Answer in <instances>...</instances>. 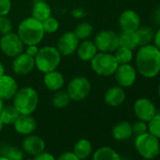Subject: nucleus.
<instances>
[{
  "instance_id": "nucleus-1",
  "label": "nucleus",
  "mask_w": 160,
  "mask_h": 160,
  "mask_svg": "<svg viewBox=\"0 0 160 160\" xmlns=\"http://www.w3.org/2000/svg\"><path fill=\"white\" fill-rule=\"evenodd\" d=\"M138 72L146 78H152L160 72V50L152 44L140 46L136 56Z\"/></svg>"
},
{
  "instance_id": "nucleus-2",
  "label": "nucleus",
  "mask_w": 160,
  "mask_h": 160,
  "mask_svg": "<svg viewBox=\"0 0 160 160\" xmlns=\"http://www.w3.org/2000/svg\"><path fill=\"white\" fill-rule=\"evenodd\" d=\"M17 35L25 45H39L44 38L45 32L41 21L32 16L22 20L17 28Z\"/></svg>"
},
{
  "instance_id": "nucleus-3",
  "label": "nucleus",
  "mask_w": 160,
  "mask_h": 160,
  "mask_svg": "<svg viewBox=\"0 0 160 160\" xmlns=\"http://www.w3.org/2000/svg\"><path fill=\"white\" fill-rule=\"evenodd\" d=\"M12 105L22 115H30L38 108L39 94L37 91L31 87L18 89L12 98Z\"/></svg>"
},
{
  "instance_id": "nucleus-4",
  "label": "nucleus",
  "mask_w": 160,
  "mask_h": 160,
  "mask_svg": "<svg viewBox=\"0 0 160 160\" xmlns=\"http://www.w3.org/2000/svg\"><path fill=\"white\" fill-rule=\"evenodd\" d=\"M35 67L42 73L49 72L58 69L61 62V55L57 47L52 45L43 46L39 49L34 58Z\"/></svg>"
},
{
  "instance_id": "nucleus-5",
  "label": "nucleus",
  "mask_w": 160,
  "mask_h": 160,
  "mask_svg": "<svg viewBox=\"0 0 160 160\" xmlns=\"http://www.w3.org/2000/svg\"><path fill=\"white\" fill-rule=\"evenodd\" d=\"M135 147L140 156L148 160L155 158L160 153L159 138L149 132L137 136L135 139Z\"/></svg>"
},
{
  "instance_id": "nucleus-6",
  "label": "nucleus",
  "mask_w": 160,
  "mask_h": 160,
  "mask_svg": "<svg viewBox=\"0 0 160 160\" xmlns=\"http://www.w3.org/2000/svg\"><path fill=\"white\" fill-rule=\"evenodd\" d=\"M118 65L119 64L112 53L98 52L91 60V67L92 71L101 76L113 75Z\"/></svg>"
},
{
  "instance_id": "nucleus-7",
  "label": "nucleus",
  "mask_w": 160,
  "mask_h": 160,
  "mask_svg": "<svg viewBox=\"0 0 160 160\" xmlns=\"http://www.w3.org/2000/svg\"><path fill=\"white\" fill-rule=\"evenodd\" d=\"M92 91V84L90 80L82 75L75 76L69 82L67 86V93L71 101L80 102L85 100Z\"/></svg>"
},
{
  "instance_id": "nucleus-8",
  "label": "nucleus",
  "mask_w": 160,
  "mask_h": 160,
  "mask_svg": "<svg viewBox=\"0 0 160 160\" xmlns=\"http://www.w3.org/2000/svg\"><path fill=\"white\" fill-rule=\"evenodd\" d=\"M25 44L17 35V33L10 32L2 35L0 39V49L2 53L9 58H15L24 52Z\"/></svg>"
},
{
  "instance_id": "nucleus-9",
  "label": "nucleus",
  "mask_w": 160,
  "mask_h": 160,
  "mask_svg": "<svg viewBox=\"0 0 160 160\" xmlns=\"http://www.w3.org/2000/svg\"><path fill=\"white\" fill-rule=\"evenodd\" d=\"M93 42L99 52L114 53L120 46L119 35L110 29H105L98 32Z\"/></svg>"
},
{
  "instance_id": "nucleus-10",
  "label": "nucleus",
  "mask_w": 160,
  "mask_h": 160,
  "mask_svg": "<svg viewBox=\"0 0 160 160\" xmlns=\"http://www.w3.org/2000/svg\"><path fill=\"white\" fill-rule=\"evenodd\" d=\"M114 76L119 86L122 88H129L136 82L137 71L132 65H130V63L120 64L114 72Z\"/></svg>"
},
{
  "instance_id": "nucleus-11",
  "label": "nucleus",
  "mask_w": 160,
  "mask_h": 160,
  "mask_svg": "<svg viewBox=\"0 0 160 160\" xmlns=\"http://www.w3.org/2000/svg\"><path fill=\"white\" fill-rule=\"evenodd\" d=\"M78 45L79 39L76 37L74 32L66 31L58 38L56 47L61 56L68 57L76 53Z\"/></svg>"
},
{
  "instance_id": "nucleus-12",
  "label": "nucleus",
  "mask_w": 160,
  "mask_h": 160,
  "mask_svg": "<svg viewBox=\"0 0 160 160\" xmlns=\"http://www.w3.org/2000/svg\"><path fill=\"white\" fill-rule=\"evenodd\" d=\"M35 68V59L33 57L23 52L13 58L12 69L17 75H26L30 73Z\"/></svg>"
},
{
  "instance_id": "nucleus-13",
  "label": "nucleus",
  "mask_w": 160,
  "mask_h": 160,
  "mask_svg": "<svg viewBox=\"0 0 160 160\" xmlns=\"http://www.w3.org/2000/svg\"><path fill=\"white\" fill-rule=\"evenodd\" d=\"M134 112L138 120L148 122L156 114V108L150 99L139 98L134 104Z\"/></svg>"
},
{
  "instance_id": "nucleus-14",
  "label": "nucleus",
  "mask_w": 160,
  "mask_h": 160,
  "mask_svg": "<svg viewBox=\"0 0 160 160\" xmlns=\"http://www.w3.org/2000/svg\"><path fill=\"white\" fill-rule=\"evenodd\" d=\"M22 150L27 154L35 156L45 150V141L37 135H28L22 142Z\"/></svg>"
},
{
  "instance_id": "nucleus-15",
  "label": "nucleus",
  "mask_w": 160,
  "mask_h": 160,
  "mask_svg": "<svg viewBox=\"0 0 160 160\" xmlns=\"http://www.w3.org/2000/svg\"><path fill=\"white\" fill-rule=\"evenodd\" d=\"M140 16L132 10H126L119 17V27L122 31H136L140 27Z\"/></svg>"
},
{
  "instance_id": "nucleus-16",
  "label": "nucleus",
  "mask_w": 160,
  "mask_h": 160,
  "mask_svg": "<svg viewBox=\"0 0 160 160\" xmlns=\"http://www.w3.org/2000/svg\"><path fill=\"white\" fill-rule=\"evenodd\" d=\"M18 91V84L14 77L9 74L0 76V98L2 100H11Z\"/></svg>"
},
{
  "instance_id": "nucleus-17",
  "label": "nucleus",
  "mask_w": 160,
  "mask_h": 160,
  "mask_svg": "<svg viewBox=\"0 0 160 160\" xmlns=\"http://www.w3.org/2000/svg\"><path fill=\"white\" fill-rule=\"evenodd\" d=\"M14 130L23 136H28L32 134L37 128V122L36 120L30 115H22L17 118V120L12 124Z\"/></svg>"
},
{
  "instance_id": "nucleus-18",
  "label": "nucleus",
  "mask_w": 160,
  "mask_h": 160,
  "mask_svg": "<svg viewBox=\"0 0 160 160\" xmlns=\"http://www.w3.org/2000/svg\"><path fill=\"white\" fill-rule=\"evenodd\" d=\"M105 102L107 105L112 108H116L121 106L126 99V93L122 87L121 86H114L109 88L104 96Z\"/></svg>"
},
{
  "instance_id": "nucleus-19",
  "label": "nucleus",
  "mask_w": 160,
  "mask_h": 160,
  "mask_svg": "<svg viewBox=\"0 0 160 160\" xmlns=\"http://www.w3.org/2000/svg\"><path fill=\"white\" fill-rule=\"evenodd\" d=\"M43 84L51 92H57L63 88L65 84V79L63 74L55 70L44 73L43 75Z\"/></svg>"
},
{
  "instance_id": "nucleus-20",
  "label": "nucleus",
  "mask_w": 160,
  "mask_h": 160,
  "mask_svg": "<svg viewBox=\"0 0 160 160\" xmlns=\"http://www.w3.org/2000/svg\"><path fill=\"white\" fill-rule=\"evenodd\" d=\"M97 53H98V49L94 42L89 39L82 41V42H79V45L76 50V54L78 58L82 61H91Z\"/></svg>"
},
{
  "instance_id": "nucleus-21",
  "label": "nucleus",
  "mask_w": 160,
  "mask_h": 160,
  "mask_svg": "<svg viewBox=\"0 0 160 160\" xmlns=\"http://www.w3.org/2000/svg\"><path fill=\"white\" fill-rule=\"evenodd\" d=\"M52 14L51 7L44 0H36L33 3L31 15L33 18L42 22L48 17H50Z\"/></svg>"
},
{
  "instance_id": "nucleus-22",
  "label": "nucleus",
  "mask_w": 160,
  "mask_h": 160,
  "mask_svg": "<svg viewBox=\"0 0 160 160\" xmlns=\"http://www.w3.org/2000/svg\"><path fill=\"white\" fill-rule=\"evenodd\" d=\"M133 135L132 124L128 122L122 121L116 123L112 128V137L118 141H123L130 138Z\"/></svg>"
},
{
  "instance_id": "nucleus-23",
  "label": "nucleus",
  "mask_w": 160,
  "mask_h": 160,
  "mask_svg": "<svg viewBox=\"0 0 160 160\" xmlns=\"http://www.w3.org/2000/svg\"><path fill=\"white\" fill-rule=\"evenodd\" d=\"M72 152L80 160L87 159L92 152V144L87 138H80L74 143Z\"/></svg>"
},
{
  "instance_id": "nucleus-24",
  "label": "nucleus",
  "mask_w": 160,
  "mask_h": 160,
  "mask_svg": "<svg viewBox=\"0 0 160 160\" xmlns=\"http://www.w3.org/2000/svg\"><path fill=\"white\" fill-rule=\"evenodd\" d=\"M92 160H122V158L114 149L104 146L93 152Z\"/></svg>"
},
{
  "instance_id": "nucleus-25",
  "label": "nucleus",
  "mask_w": 160,
  "mask_h": 160,
  "mask_svg": "<svg viewBox=\"0 0 160 160\" xmlns=\"http://www.w3.org/2000/svg\"><path fill=\"white\" fill-rule=\"evenodd\" d=\"M119 44L131 50L136 49L138 46L136 31H122L119 35Z\"/></svg>"
},
{
  "instance_id": "nucleus-26",
  "label": "nucleus",
  "mask_w": 160,
  "mask_h": 160,
  "mask_svg": "<svg viewBox=\"0 0 160 160\" xmlns=\"http://www.w3.org/2000/svg\"><path fill=\"white\" fill-rule=\"evenodd\" d=\"M138 46H144L150 44L153 41L154 32L150 27H139L136 30Z\"/></svg>"
},
{
  "instance_id": "nucleus-27",
  "label": "nucleus",
  "mask_w": 160,
  "mask_h": 160,
  "mask_svg": "<svg viewBox=\"0 0 160 160\" xmlns=\"http://www.w3.org/2000/svg\"><path fill=\"white\" fill-rule=\"evenodd\" d=\"M20 116V113L17 111V109L12 106H4L2 110L0 111V119L5 124H13L14 122L17 120V118Z\"/></svg>"
},
{
  "instance_id": "nucleus-28",
  "label": "nucleus",
  "mask_w": 160,
  "mask_h": 160,
  "mask_svg": "<svg viewBox=\"0 0 160 160\" xmlns=\"http://www.w3.org/2000/svg\"><path fill=\"white\" fill-rule=\"evenodd\" d=\"M70 102H71V99H70L69 94L67 93V92L62 91V90L55 92L51 98V103L53 107L56 108H59V109L65 108L69 105Z\"/></svg>"
},
{
  "instance_id": "nucleus-29",
  "label": "nucleus",
  "mask_w": 160,
  "mask_h": 160,
  "mask_svg": "<svg viewBox=\"0 0 160 160\" xmlns=\"http://www.w3.org/2000/svg\"><path fill=\"white\" fill-rule=\"evenodd\" d=\"M73 32L79 41L88 40L93 33V27L88 22H81L76 26Z\"/></svg>"
},
{
  "instance_id": "nucleus-30",
  "label": "nucleus",
  "mask_w": 160,
  "mask_h": 160,
  "mask_svg": "<svg viewBox=\"0 0 160 160\" xmlns=\"http://www.w3.org/2000/svg\"><path fill=\"white\" fill-rule=\"evenodd\" d=\"M1 155L10 160H23L24 151L12 145H6L1 148Z\"/></svg>"
},
{
  "instance_id": "nucleus-31",
  "label": "nucleus",
  "mask_w": 160,
  "mask_h": 160,
  "mask_svg": "<svg viewBox=\"0 0 160 160\" xmlns=\"http://www.w3.org/2000/svg\"><path fill=\"white\" fill-rule=\"evenodd\" d=\"M114 57L118 62V64H128L133 59V50L119 46L114 51Z\"/></svg>"
},
{
  "instance_id": "nucleus-32",
  "label": "nucleus",
  "mask_w": 160,
  "mask_h": 160,
  "mask_svg": "<svg viewBox=\"0 0 160 160\" xmlns=\"http://www.w3.org/2000/svg\"><path fill=\"white\" fill-rule=\"evenodd\" d=\"M148 132L160 139V113H156L148 122Z\"/></svg>"
},
{
  "instance_id": "nucleus-33",
  "label": "nucleus",
  "mask_w": 160,
  "mask_h": 160,
  "mask_svg": "<svg viewBox=\"0 0 160 160\" xmlns=\"http://www.w3.org/2000/svg\"><path fill=\"white\" fill-rule=\"evenodd\" d=\"M42 28H43L44 32L47 34H53V33L57 32L59 28L58 21L55 17H52V16L48 17L44 21H42Z\"/></svg>"
},
{
  "instance_id": "nucleus-34",
  "label": "nucleus",
  "mask_w": 160,
  "mask_h": 160,
  "mask_svg": "<svg viewBox=\"0 0 160 160\" xmlns=\"http://www.w3.org/2000/svg\"><path fill=\"white\" fill-rule=\"evenodd\" d=\"M12 31V23L7 16H0V34L5 35Z\"/></svg>"
},
{
  "instance_id": "nucleus-35",
  "label": "nucleus",
  "mask_w": 160,
  "mask_h": 160,
  "mask_svg": "<svg viewBox=\"0 0 160 160\" xmlns=\"http://www.w3.org/2000/svg\"><path fill=\"white\" fill-rule=\"evenodd\" d=\"M132 131H133V134H135L136 136L142 135L148 132V124L146 122L138 120L132 124Z\"/></svg>"
},
{
  "instance_id": "nucleus-36",
  "label": "nucleus",
  "mask_w": 160,
  "mask_h": 160,
  "mask_svg": "<svg viewBox=\"0 0 160 160\" xmlns=\"http://www.w3.org/2000/svg\"><path fill=\"white\" fill-rule=\"evenodd\" d=\"M12 11V0H0V16H7Z\"/></svg>"
},
{
  "instance_id": "nucleus-37",
  "label": "nucleus",
  "mask_w": 160,
  "mask_h": 160,
  "mask_svg": "<svg viewBox=\"0 0 160 160\" xmlns=\"http://www.w3.org/2000/svg\"><path fill=\"white\" fill-rule=\"evenodd\" d=\"M56 160H80V159L72 151V152H65L61 153L58 158H56Z\"/></svg>"
},
{
  "instance_id": "nucleus-38",
  "label": "nucleus",
  "mask_w": 160,
  "mask_h": 160,
  "mask_svg": "<svg viewBox=\"0 0 160 160\" xmlns=\"http://www.w3.org/2000/svg\"><path fill=\"white\" fill-rule=\"evenodd\" d=\"M33 157L34 158L32 160H56V157L51 152H48L45 151H43L42 152L39 153Z\"/></svg>"
},
{
  "instance_id": "nucleus-39",
  "label": "nucleus",
  "mask_w": 160,
  "mask_h": 160,
  "mask_svg": "<svg viewBox=\"0 0 160 160\" xmlns=\"http://www.w3.org/2000/svg\"><path fill=\"white\" fill-rule=\"evenodd\" d=\"M39 47H38V45H28L27 46V49H26V51H25V53H27L28 55H29V56H31V57H33V58H35V56L38 54V52H39Z\"/></svg>"
},
{
  "instance_id": "nucleus-40",
  "label": "nucleus",
  "mask_w": 160,
  "mask_h": 160,
  "mask_svg": "<svg viewBox=\"0 0 160 160\" xmlns=\"http://www.w3.org/2000/svg\"><path fill=\"white\" fill-rule=\"evenodd\" d=\"M153 42H154L153 45H155V46L160 50V28L154 33V36H153Z\"/></svg>"
},
{
  "instance_id": "nucleus-41",
  "label": "nucleus",
  "mask_w": 160,
  "mask_h": 160,
  "mask_svg": "<svg viewBox=\"0 0 160 160\" xmlns=\"http://www.w3.org/2000/svg\"><path fill=\"white\" fill-rule=\"evenodd\" d=\"M153 21L156 23L157 26L160 27V6L155 10L154 14H153Z\"/></svg>"
},
{
  "instance_id": "nucleus-42",
  "label": "nucleus",
  "mask_w": 160,
  "mask_h": 160,
  "mask_svg": "<svg viewBox=\"0 0 160 160\" xmlns=\"http://www.w3.org/2000/svg\"><path fill=\"white\" fill-rule=\"evenodd\" d=\"M3 74H5V66L3 63L0 62V76H2Z\"/></svg>"
},
{
  "instance_id": "nucleus-43",
  "label": "nucleus",
  "mask_w": 160,
  "mask_h": 160,
  "mask_svg": "<svg viewBox=\"0 0 160 160\" xmlns=\"http://www.w3.org/2000/svg\"><path fill=\"white\" fill-rule=\"evenodd\" d=\"M3 107H4V100H2L1 98H0V111L2 110Z\"/></svg>"
},
{
  "instance_id": "nucleus-44",
  "label": "nucleus",
  "mask_w": 160,
  "mask_h": 160,
  "mask_svg": "<svg viewBox=\"0 0 160 160\" xmlns=\"http://www.w3.org/2000/svg\"><path fill=\"white\" fill-rule=\"evenodd\" d=\"M3 127H4V123H3V122L1 121V119H0V132L2 131Z\"/></svg>"
},
{
  "instance_id": "nucleus-45",
  "label": "nucleus",
  "mask_w": 160,
  "mask_h": 160,
  "mask_svg": "<svg viewBox=\"0 0 160 160\" xmlns=\"http://www.w3.org/2000/svg\"><path fill=\"white\" fill-rule=\"evenodd\" d=\"M0 160H10V159H8L7 157H5L3 155H0Z\"/></svg>"
},
{
  "instance_id": "nucleus-46",
  "label": "nucleus",
  "mask_w": 160,
  "mask_h": 160,
  "mask_svg": "<svg viewBox=\"0 0 160 160\" xmlns=\"http://www.w3.org/2000/svg\"><path fill=\"white\" fill-rule=\"evenodd\" d=\"M158 96H159V98H160V85H159V87H158Z\"/></svg>"
},
{
  "instance_id": "nucleus-47",
  "label": "nucleus",
  "mask_w": 160,
  "mask_h": 160,
  "mask_svg": "<svg viewBox=\"0 0 160 160\" xmlns=\"http://www.w3.org/2000/svg\"><path fill=\"white\" fill-rule=\"evenodd\" d=\"M23 160H31V159H23Z\"/></svg>"
}]
</instances>
